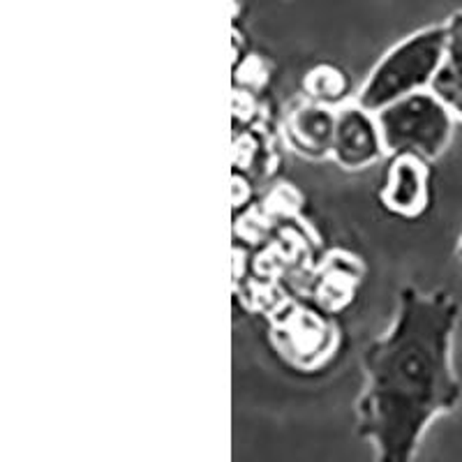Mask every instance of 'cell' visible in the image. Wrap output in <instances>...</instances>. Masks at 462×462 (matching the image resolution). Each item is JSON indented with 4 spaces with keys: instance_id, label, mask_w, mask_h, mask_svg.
Segmentation results:
<instances>
[{
    "instance_id": "6da1fadb",
    "label": "cell",
    "mask_w": 462,
    "mask_h": 462,
    "mask_svg": "<svg viewBox=\"0 0 462 462\" xmlns=\"http://www.w3.org/2000/svg\"><path fill=\"white\" fill-rule=\"evenodd\" d=\"M460 300L447 289L404 284L389 328L363 352L356 432L374 462H414L428 428L457 410L462 382L453 363Z\"/></svg>"
},
{
    "instance_id": "7a4b0ae2",
    "label": "cell",
    "mask_w": 462,
    "mask_h": 462,
    "mask_svg": "<svg viewBox=\"0 0 462 462\" xmlns=\"http://www.w3.org/2000/svg\"><path fill=\"white\" fill-rule=\"evenodd\" d=\"M447 51V26L430 23L410 32L379 58L368 72L356 102L370 111H382L414 93L430 90Z\"/></svg>"
},
{
    "instance_id": "3957f363",
    "label": "cell",
    "mask_w": 462,
    "mask_h": 462,
    "mask_svg": "<svg viewBox=\"0 0 462 462\" xmlns=\"http://www.w3.org/2000/svg\"><path fill=\"white\" fill-rule=\"evenodd\" d=\"M377 121L389 155L410 152L432 162L451 146L457 118L432 90H423L377 111Z\"/></svg>"
},
{
    "instance_id": "277c9868",
    "label": "cell",
    "mask_w": 462,
    "mask_h": 462,
    "mask_svg": "<svg viewBox=\"0 0 462 462\" xmlns=\"http://www.w3.org/2000/svg\"><path fill=\"white\" fill-rule=\"evenodd\" d=\"M379 204L402 220H419L426 216L432 204L430 162L410 152L389 155L379 185Z\"/></svg>"
},
{
    "instance_id": "5b68a950",
    "label": "cell",
    "mask_w": 462,
    "mask_h": 462,
    "mask_svg": "<svg viewBox=\"0 0 462 462\" xmlns=\"http://www.w3.org/2000/svg\"><path fill=\"white\" fill-rule=\"evenodd\" d=\"M389 158L379 130L377 114L356 100L337 109L336 137H333L331 160L345 171H363Z\"/></svg>"
},
{
    "instance_id": "8992f818",
    "label": "cell",
    "mask_w": 462,
    "mask_h": 462,
    "mask_svg": "<svg viewBox=\"0 0 462 462\" xmlns=\"http://www.w3.org/2000/svg\"><path fill=\"white\" fill-rule=\"evenodd\" d=\"M337 111L315 102L296 100L284 114V139L287 146L308 162L331 160L333 137H336Z\"/></svg>"
},
{
    "instance_id": "52a82bcc",
    "label": "cell",
    "mask_w": 462,
    "mask_h": 462,
    "mask_svg": "<svg viewBox=\"0 0 462 462\" xmlns=\"http://www.w3.org/2000/svg\"><path fill=\"white\" fill-rule=\"evenodd\" d=\"M300 90H303L305 100L336 111L356 100L352 74L346 72L342 65L331 63V60H321V63L312 65L303 74Z\"/></svg>"
},
{
    "instance_id": "ba28073f",
    "label": "cell",
    "mask_w": 462,
    "mask_h": 462,
    "mask_svg": "<svg viewBox=\"0 0 462 462\" xmlns=\"http://www.w3.org/2000/svg\"><path fill=\"white\" fill-rule=\"evenodd\" d=\"M444 26H447V51L430 90L462 123V10L453 12Z\"/></svg>"
},
{
    "instance_id": "9c48e42d",
    "label": "cell",
    "mask_w": 462,
    "mask_h": 462,
    "mask_svg": "<svg viewBox=\"0 0 462 462\" xmlns=\"http://www.w3.org/2000/svg\"><path fill=\"white\" fill-rule=\"evenodd\" d=\"M456 254H457V259H460V262H462V231H460V238H457V245H456Z\"/></svg>"
}]
</instances>
